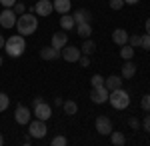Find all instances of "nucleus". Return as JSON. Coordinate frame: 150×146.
Wrapping results in <instances>:
<instances>
[{"instance_id": "nucleus-10", "label": "nucleus", "mask_w": 150, "mask_h": 146, "mask_svg": "<svg viewBox=\"0 0 150 146\" xmlns=\"http://www.w3.org/2000/svg\"><path fill=\"white\" fill-rule=\"evenodd\" d=\"M34 12L38 16H50L54 12V6L50 0H36V6H34Z\"/></svg>"}, {"instance_id": "nucleus-6", "label": "nucleus", "mask_w": 150, "mask_h": 146, "mask_svg": "<svg viewBox=\"0 0 150 146\" xmlns=\"http://www.w3.org/2000/svg\"><path fill=\"white\" fill-rule=\"evenodd\" d=\"M0 24H2V28H14L16 26V12L12 8H4L0 12Z\"/></svg>"}, {"instance_id": "nucleus-15", "label": "nucleus", "mask_w": 150, "mask_h": 146, "mask_svg": "<svg viewBox=\"0 0 150 146\" xmlns=\"http://www.w3.org/2000/svg\"><path fill=\"white\" fill-rule=\"evenodd\" d=\"M40 58L42 60H56V58H60V50H56L54 46H46L40 50Z\"/></svg>"}, {"instance_id": "nucleus-11", "label": "nucleus", "mask_w": 150, "mask_h": 146, "mask_svg": "<svg viewBox=\"0 0 150 146\" xmlns=\"http://www.w3.org/2000/svg\"><path fill=\"white\" fill-rule=\"evenodd\" d=\"M34 116H36V118H40V120H48V118L52 116V106L46 104V102L36 104V106H34Z\"/></svg>"}, {"instance_id": "nucleus-22", "label": "nucleus", "mask_w": 150, "mask_h": 146, "mask_svg": "<svg viewBox=\"0 0 150 146\" xmlns=\"http://www.w3.org/2000/svg\"><path fill=\"white\" fill-rule=\"evenodd\" d=\"M80 52H82V54H86V56L94 54V52H96V42H94V40H84V42H82Z\"/></svg>"}, {"instance_id": "nucleus-37", "label": "nucleus", "mask_w": 150, "mask_h": 146, "mask_svg": "<svg viewBox=\"0 0 150 146\" xmlns=\"http://www.w3.org/2000/svg\"><path fill=\"white\" fill-rule=\"evenodd\" d=\"M40 102H44V100H42V96H36L34 100H32V104H34V106H36V104H40Z\"/></svg>"}, {"instance_id": "nucleus-4", "label": "nucleus", "mask_w": 150, "mask_h": 146, "mask_svg": "<svg viewBox=\"0 0 150 146\" xmlns=\"http://www.w3.org/2000/svg\"><path fill=\"white\" fill-rule=\"evenodd\" d=\"M28 134L34 138H44L46 136V120L36 118L32 122H28Z\"/></svg>"}, {"instance_id": "nucleus-43", "label": "nucleus", "mask_w": 150, "mask_h": 146, "mask_svg": "<svg viewBox=\"0 0 150 146\" xmlns=\"http://www.w3.org/2000/svg\"><path fill=\"white\" fill-rule=\"evenodd\" d=\"M0 66H2V56H0Z\"/></svg>"}, {"instance_id": "nucleus-8", "label": "nucleus", "mask_w": 150, "mask_h": 146, "mask_svg": "<svg viewBox=\"0 0 150 146\" xmlns=\"http://www.w3.org/2000/svg\"><path fill=\"white\" fill-rule=\"evenodd\" d=\"M94 124H96V132H98V134L108 136L112 132V120H110L108 116H98Z\"/></svg>"}, {"instance_id": "nucleus-20", "label": "nucleus", "mask_w": 150, "mask_h": 146, "mask_svg": "<svg viewBox=\"0 0 150 146\" xmlns=\"http://www.w3.org/2000/svg\"><path fill=\"white\" fill-rule=\"evenodd\" d=\"M76 32H78V36H82V38H90V34H92V26H90V22L76 24Z\"/></svg>"}, {"instance_id": "nucleus-41", "label": "nucleus", "mask_w": 150, "mask_h": 146, "mask_svg": "<svg viewBox=\"0 0 150 146\" xmlns=\"http://www.w3.org/2000/svg\"><path fill=\"white\" fill-rule=\"evenodd\" d=\"M136 2H140V0H124V4H136Z\"/></svg>"}, {"instance_id": "nucleus-40", "label": "nucleus", "mask_w": 150, "mask_h": 146, "mask_svg": "<svg viewBox=\"0 0 150 146\" xmlns=\"http://www.w3.org/2000/svg\"><path fill=\"white\" fill-rule=\"evenodd\" d=\"M4 42H6V38H4V36L0 34V48H4Z\"/></svg>"}, {"instance_id": "nucleus-9", "label": "nucleus", "mask_w": 150, "mask_h": 146, "mask_svg": "<svg viewBox=\"0 0 150 146\" xmlns=\"http://www.w3.org/2000/svg\"><path fill=\"white\" fill-rule=\"evenodd\" d=\"M60 56L64 58L66 62H78L80 60V50L76 46H64L60 50Z\"/></svg>"}, {"instance_id": "nucleus-25", "label": "nucleus", "mask_w": 150, "mask_h": 146, "mask_svg": "<svg viewBox=\"0 0 150 146\" xmlns=\"http://www.w3.org/2000/svg\"><path fill=\"white\" fill-rule=\"evenodd\" d=\"M8 104H10V98H8V94L0 92V112H4V110L8 108Z\"/></svg>"}, {"instance_id": "nucleus-2", "label": "nucleus", "mask_w": 150, "mask_h": 146, "mask_svg": "<svg viewBox=\"0 0 150 146\" xmlns=\"http://www.w3.org/2000/svg\"><path fill=\"white\" fill-rule=\"evenodd\" d=\"M4 50H6V54L12 58H18L24 54V50H26V40H24L22 34H14L10 38H6V42H4Z\"/></svg>"}, {"instance_id": "nucleus-23", "label": "nucleus", "mask_w": 150, "mask_h": 146, "mask_svg": "<svg viewBox=\"0 0 150 146\" xmlns=\"http://www.w3.org/2000/svg\"><path fill=\"white\" fill-rule=\"evenodd\" d=\"M62 108H64V112L68 114V116H74V114L78 112V104L74 100H66L64 104H62Z\"/></svg>"}, {"instance_id": "nucleus-36", "label": "nucleus", "mask_w": 150, "mask_h": 146, "mask_svg": "<svg viewBox=\"0 0 150 146\" xmlns=\"http://www.w3.org/2000/svg\"><path fill=\"white\" fill-rule=\"evenodd\" d=\"M80 64H82L84 68H88V66H90V58L86 56V54H84V56H80Z\"/></svg>"}, {"instance_id": "nucleus-39", "label": "nucleus", "mask_w": 150, "mask_h": 146, "mask_svg": "<svg viewBox=\"0 0 150 146\" xmlns=\"http://www.w3.org/2000/svg\"><path fill=\"white\" fill-rule=\"evenodd\" d=\"M144 26H146V34H150V18L144 22Z\"/></svg>"}, {"instance_id": "nucleus-28", "label": "nucleus", "mask_w": 150, "mask_h": 146, "mask_svg": "<svg viewBox=\"0 0 150 146\" xmlns=\"http://www.w3.org/2000/svg\"><path fill=\"white\" fill-rule=\"evenodd\" d=\"M66 144H68L66 136H56V138H52V146H66Z\"/></svg>"}, {"instance_id": "nucleus-26", "label": "nucleus", "mask_w": 150, "mask_h": 146, "mask_svg": "<svg viewBox=\"0 0 150 146\" xmlns=\"http://www.w3.org/2000/svg\"><path fill=\"white\" fill-rule=\"evenodd\" d=\"M140 106H142V110L150 112V94H144V96H142V100H140Z\"/></svg>"}, {"instance_id": "nucleus-33", "label": "nucleus", "mask_w": 150, "mask_h": 146, "mask_svg": "<svg viewBox=\"0 0 150 146\" xmlns=\"http://www.w3.org/2000/svg\"><path fill=\"white\" fill-rule=\"evenodd\" d=\"M12 8H16L14 12H16L18 16H20V14H24V10H26V6H24V2H16V4H14Z\"/></svg>"}, {"instance_id": "nucleus-38", "label": "nucleus", "mask_w": 150, "mask_h": 146, "mask_svg": "<svg viewBox=\"0 0 150 146\" xmlns=\"http://www.w3.org/2000/svg\"><path fill=\"white\" fill-rule=\"evenodd\" d=\"M54 104H56V106H62V104H64V100H62V98H60V96H58L56 100H54Z\"/></svg>"}, {"instance_id": "nucleus-21", "label": "nucleus", "mask_w": 150, "mask_h": 146, "mask_svg": "<svg viewBox=\"0 0 150 146\" xmlns=\"http://www.w3.org/2000/svg\"><path fill=\"white\" fill-rule=\"evenodd\" d=\"M108 136H110V142L114 146H124L126 144V136L122 134V132H114V130H112Z\"/></svg>"}, {"instance_id": "nucleus-5", "label": "nucleus", "mask_w": 150, "mask_h": 146, "mask_svg": "<svg viewBox=\"0 0 150 146\" xmlns=\"http://www.w3.org/2000/svg\"><path fill=\"white\" fill-rule=\"evenodd\" d=\"M108 94H110V90L106 88V86H92V90H90V100L94 104H104V102L108 100Z\"/></svg>"}, {"instance_id": "nucleus-29", "label": "nucleus", "mask_w": 150, "mask_h": 146, "mask_svg": "<svg viewBox=\"0 0 150 146\" xmlns=\"http://www.w3.org/2000/svg\"><path fill=\"white\" fill-rule=\"evenodd\" d=\"M140 46H142L144 50H150V34H144V36H140Z\"/></svg>"}, {"instance_id": "nucleus-31", "label": "nucleus", "mask_w": 150, "mask_h": 146, "mask_svg": "<svg viewBox=\"0 0 150 146\" xmlns=\"http://www.w3.org/2000/svg\"><path fill=\"white\" fill-rule=\"evenodd\" d=\"M128 124H130V128H134V130H138L140 126H142V122H140L136 116H130V118H128Z\"/></svg>"}, {"instance_id": "nucleus-14", "label": "nucleus", "mask_w": 150, "mask_h": 146, "mask_svg": "<svg viewBox=\"0 0 150 146\" xmlns=\"http://www.w3.org/2000/svg\"><path fill=\"white\" fill-rule=\"evenodd\" d=\"M66 42H68V36L64 32H54L52 34V46H54L56 50H62V48L66 46Z\"/></svg>"}, {"instance_id": "nucleus-34", "label": "nucleus", "mask_w": 150, "mask_h": 146, "mask_svg": "<svg viewBox=\"0 0 150 146\" xmlns=\"http://www.w3.org/2000/svg\"><path fill=\"white\" fill-rule=\"evenodd\" d=\"M142 126H144V130H146V132H150V114H146V116H144Z\"/></svg>"}, {"instance_id": "nucleus-13", "label": "nucleus", "mask_w": 150, "mask_h": 146, "mask_svg": "<svg viewBox=\"0 0 150 146\" xmlns=\"http://www.w3.org/2000/svg\"><path fill=\"white\" fill-rule=\"evenodd\" d=\"M122 78H126V80H130V78H134V74H136V64L132 62V60H126L124 64H122Z\"/></svg>"}, {"instance_id": "nucleus-32", "label": "nucleus", "mask_w": 150, "mask_h": 146, "mask_svg": "<svg viewBox=\"0 0 150 146\" xmlns=\"http://www.w3.org/2000/svg\"><path fill=\"white\" fill-rule=\"evenodd\" d=\"M110 8L112 10H122L124 8V0H110Z\"/></svg>"}, {"instance_id": "nucleus-18", "label": "nucleus", "mask_w": 150, "mask_h": 146, "mask_svg": "<svg viewBox=\"0 0 150 146\" xmlns=\"http://www.w3.org/2000/svg\"><path fill=\"white\" fill-rule=\"evenodd\" d=\"M104 86L108 90H116V88H120L122 86V76H108V78H104Z\"/></svg>"}, {"instance_id": "nucleus-27", "label": "nucleus", "mask_w": 150, "mask_h": 146, "mask_svg": "<svg viewBox=\"0 0 150 146\" xmlns=\"http://www.w3.org/2000/svg\"><path fill=\"white\" fill-rule=\"evenodd\" d=\"M90 84H92V86H104V76H100V74H94L92 78H90Z\"/></svg>"}, {"instance_id": "nucleus-30", "label": "nucleus", "mask_w": 150, "mask_h": 146, "mask_svg": "<svg viewBox=\"0 0 150 146\" xmlns=\"http://www.w3.org/2000/svg\"><path fill=\"white\" fill-rule=\"evenodd\" d=\"M128 44L132 46V48L140 46V36H138V34H132V36H128Z\"/></svg>"}, {"instance_id": "nucleus-19", "label": "nucleus", "mask_w": 150, "mask_h": 146, "mask_svg": "<svg viewBox=\"0 0 150 146\" xmlns=\"http://www.w3.org/2000/svg\"><path fill=\"white\" fill-rule=\"evenodd\" d=\"M72 18H74V22H76V24L90 22V12H88V10H84V8H78V10L72 14Z\"/></svg>"}, {"instance_id": "nucleus-16", "label": "nucleus", "mask_w": 150, "mask_h": 146, "mask_svg": "<svg viewBox=\"0 0 150 146\" xmlns=\"http://www.w3.org/2000/svg\"><path fill=\"white\" fill-rule=\"evenodd\" d=\"M60 28H62V30H64V32H66V30H72V28H74V26H76V22H74V18H72V14H62V16H60Z\"/></svg>"}, {"instance_id": "nucleus-35", "label": "nucleus", "mask_w": 150, "mask_h": 146, "mask_svg": "<svg viewBox=\"0 0 150 146\" xmlns=\"http://www.w3.org/2000/svg\"><path fill=\"white\" fill-rule=\"evenodd\" d=\"M0 4H2L4 8H12V6L16 4V0H0Z\"/></svg>"}, {"instance_id": "nucleus-42", "label": "nucleus", "mask_w": 150, "mask_h": 146, "mask_svg": "<svg viewBox=\"0 0 150 146\" xmlns=\"http://www.w3.org/2000/svg\"><path fill=\"white\" fill-rule=\"evenodd\" d=\"M2 144H4V136L0 134V146H2Z\"/></svg>"}, {"instance_id": "nucleus-17", "label": "nucleus", "mask_w": 150, "mask_h": 146, "mask_svg": "<svg viewBox=\"0 0 150 146\" xmlns=\"http://www.w3.org/2000/svg\"><path fill=\"white\" fill-rule=\"evenodd\" d=\"M52 6H54V10L60 12V14H68V10L72 8V2H70V0H54Z\"/></svg>"}, {"instance_id": "nucleus-1", "label": "nucleus", "mask_w": 150, "mask_h": 146, "mask_svg": "<svg viewBox=\"0 0 150 146\" xmlns=\"http://www.w3.org/2000/svg\"><path fill=\"white\" fill-rule=\"evenodd\" d=\"M16 30L18 34H22V36H30V34H34L38 30V20H36L34 14H20L18 18H16Z\"/></svg>"}, {"instance_id": "nucleus-24", "label": "nucleus", "mask_w": 150, "mask_h": 146, "mask_svg": "<svg viewBox=\"0 0 150 146\" xmlns=\"http://www.w3.org/2000/svg\"><path fill=\"white\" fill-rule=\"evenodd\" d=\"M120 56L124 58V60H132V56H134V48H132L130 44L120 46Z\"/></svg>"}, {"instance_id": "nucleus-7", "label": "nucleus", "mask_w": 150, "mask_h": 146, "mask_svg": "<svg viewBox=\"0 0 150 146\" xmlns=\"http://www.w3.org/2000/svg\"><path fill=\"white\" fill-rule=\"evenodd\" d=\"M14 120H16V124H20V126H28V122H30V110H28L24 104L16 106V110H14Z\"/></svg>"}, {"instance_id": "nucleus-3", "label": "nucleus", "mask_w": 150, "mask_h": 146, "mask_svg": "<svg viewBox=\"0 0 150 146\" xmlns=\"http://www.w3.org/2000/svg\"><path fill=\"white\" fill-rule=\"evenodd\" d=\"M108 102L112 104V108H116V110H124V108L130 106V94H128L126 90H122V88L110 90Z\"/></svg>"}, {"instance_id": "nucleus-12", "label": "nucleus", "mask_w": 150, "mask_h": 146, "mask_svg": "<svg viewBox=\"0 0 150 146\" xmlns=\"http://www.w3.org/2000/svg\"><path fill=\"white\" fill-rule=\"evenodd\" d=\"M112 42L118 44V46L128 44V32L124 30V28H116L114 32H112Z\"/></svg>"}]
</instances>
